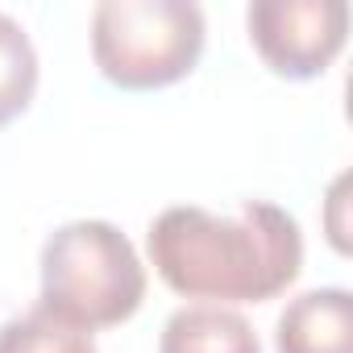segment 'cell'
I'll return each mask as SVG.
<instances>
[{"mask_svg": "<svg viewBox=\"0 0 353 353\" xmlns=\"http://www.w3.org/2000/svg\"><path fill=\"white\" fill-rule=\"evenodd\" d=\"M154 274L183 299L266 303L303 270L299 221L270 200H241L233 212L174 204L145 233Z\"/></svg>", "mask_w": 353, "mask_h": 353, "instance_id": "cell-1", "label": "cell"}, {"mask_svg": "<svg viewBox=\"0 0 353 353\" xmlns=\"http://www.w3.org/2000/svg\"><path fill=\"white\" fill-rule=\"evenodd\" d=\"M38 307L96 332L125 324L145 299V266L112 221H67L42 245Z\"/></svg>", "mask_w": 353, "mask_h": 353, "instance_id": "cell-2", "label": "cell"}, {"mask_svg": "<svg viewBox=\"0 0 353 353\" xmlns=\"http://www.w3.org/2000/svg\"><path fill=\"white\" fill-rule=\"evenodd\" d=\"M245 30L258 59L287 79L324 75L349 38L345 0H254Z\"/></svg>", "mask_w": 353, "mask_h": 353, "instance_id": "cell-4", "label": "cell"}, {"mask_svg": "<svg viewBox=\"0 0 353 353\" xmlns=\"http://www.w3.org/2000/svg\"><path fill=\"white\" fill-rule=\"evenodd\" d=\"M345 188H349V179L341 174V179L332 183V196H328V204H332V225H328V229H332V245H336V250H345V229H341V221H336V212L345 208Z\"/></svg>", "mask_w": 353, "mask_h": 353, "instance_id": "cell-9", "label": "cell"}, {"mask_svg": "<svg viewBox=\"0 0 353 353\" xmlns=\"http://www.w3.org/2000/svg\"><path fill=\"white\" fill-rule=\"evenodd\" d=\"M0 353H96V341L46 307H30L0 324Z\"/></svg>", "mask_w": 353, "mask_h": 353, "instance_id": "cell-8", "label": "cell"}, {"mask_svg": "<svg viewBox=\"0 0 353 353\" xmlns=\"http://www.w3.org/2000/svg\"><path fill=\"white\" fill-rule=\"evenodd\" d=\"M38 92V50L17 17L0 9V125L30 108Z\"/></svg>", "mask_w": 353, "mask_h": 353, "instance_id": "cell-7", "label": "cell"}, {"mask_svg": "<svg viewBox=\"0 0 353 353\" xmlns=\"http://www.w3.org/2000/svg\"><path fill=\"white\" fill-rule=\"evenodd\" d=\"M204 38V9L192 0H100L92 9V59L125 92H154L192 75Z\"/></svg>", "mask_w": 353, "mask_h": 353, "instance_id": "cell-3", "label": "cell"}, {"mask_svg": "<svg viewBox=\"0 0 353 353\" xmlns=\"http://www.w3.org/2000/svg\"><path fill=\"white\" fill-rule=\"evenodd\" d=\"M158 353H262V341L237 307L188 303L162 324Z\"/></svg>", "mask_w": 353, "mask_h": 353, "instance_id": "cell-6", "label": "cell"}, {"mask_svg": "<svg viewBox=\"0 0 353 353\" xmlns=\"http://www.w3.org/2000/svg\"><path fill=\"white\" fill-rule=\"evenodd\" d=\"M279 353H353V295L345 287H312L295 295L274 324Z\"/></svg>", "mask_w": 353, "mask_h": 353, "instance_id": "cell-5", "label": "cell"}]
</instances>
